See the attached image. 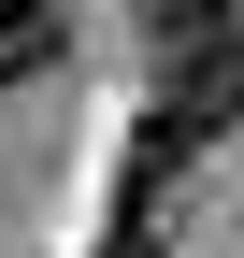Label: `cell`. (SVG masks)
I'll use <instances>...</instances> for the list:
<instances>
[{
    "label": "cell",
    "instance_id": "obj_1",
    "mask_svg": "<svg viewBox=\"0 0 244 258\" xmlns=\"http://www.w3.org/2000/svg\"><path fill=\"white\" fill-rule=\"evenodd\" d=\"M144 43H158V72L244 57V0H144Z\"/></svg>",
    "mask_w": 244,
    "mask_h": 258
},
{
    "label": "cell",
    "instance_id": "obj_2",
    "mask_svg": "<svg viewBox=\"0 0 244 258\" xmlns=\"http://www.w3.org/2000/svg\"><path fill=\"white\" fill-rule=\"evenodd\" d=\"M72 72V0H0V101Z\"/></svg>",
    "mask_w": 244,
    "mask_h": 258
}]
</instances>
